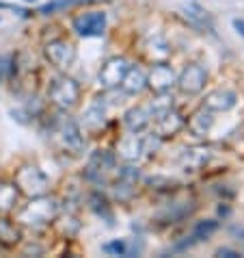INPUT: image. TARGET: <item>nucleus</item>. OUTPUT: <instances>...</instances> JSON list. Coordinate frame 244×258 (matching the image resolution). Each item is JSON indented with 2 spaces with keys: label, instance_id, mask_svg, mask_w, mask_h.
<instances>
[{
  "label": "nucleus",
  "instance_id": "nucleus-1",
  "mask_svg": "<svg viewBox=\"0 0 244 258\" xmlns=\"http://www.w3.org/2000/svg\"><path fill=\"white\" fill-rule=\"evenodd\" d=\"M61 211V204L56 198H48L46 193L37 198H31L22 211L18 215V221H22L24 226H44L56 219V215Z\"/></svg>",
  "mask_w": 244,
  "mask_h": 258
},
{
  "label": "nucleus",
  "instance_id": "nucleus-2",
  "mask_svg": "<svg viewBox=\"0 0 244 258\" xmlns=\"http://www.w3.org/2000/svg\"><path fill=\"white\" fill-rule=\"evenodd\" d=\"M18 187V191H22L24 196L28 198H37V196H44L48 191V176L41 171L39 167H35V165H26V167L18 169L16 174V182H13Z\"/></svg>",
  "mask_w": 244,
  "mask_h": 258
},
{
  "label": "nucleus",
  "instance_id": "nucleus-3",
  "mask_svg": "<svg viewBox=\"0 0 244 258\" xmlns=\"http://www.w3.org/2000/svg\"><path fill=\"white\" fill-rule=\"evenodd\" d=\"M117 161H114V154L108 152V150H95V152L91 154V159L87 163V169H84V176H87V180L91 182H106L108 180L110 174H117Z\"/></svg>",
  "mask_w": 244,
  "mask_h": 258
},
{
  "label": "nucleus",
  "instance_id": "nucleus-4",
  "mask_svg": "<svg viewBox=\"0 0 244 258\" xmlns=\"http://www.w3.org/2000/svg\"><path fill=\"white\" fill-rule=\"evenodd\" d=\"M78 98H80V87L74 78H67V76H61L56 78L50 87V100L59 106V109H71L76 106Z\"/></svg>",
  "mask_w": 244,
  "mask_h": 258
},
{
  "label": "nucleus",
  "instance_id": "nucleus-5",
  "mask_svg": "<svg viewBox=\"0 0 244 258\" xmlns=\"http://www.w3.org/2000/svg\"><path fill=\"white\" fill-rule=\"evenodd\" d=\"M74 31L80 37H102L106 31V13L104 11H89L74 20Z\"/></svg>",
  "mask_w": 244,
  "mask_h": 258
},
{
  "label": "nucleus",
  "instance_id": "nucleus-6",
  "mask_svg": "<svg viewBox=\"0 0 244 258\" xmlns=\"http://www.w3.org/2000/svg\"><path fill=\"white\" fill-rule=\"evenodd\" d=\"M128 68H130V63H128L124 56H112V59L106 61L102 70H99V85H102L104 89L119 87V83L124 81Z\"/></svg>",
  "mask_w": 244,
  "mask_h": 258
},
{
  "label": "nucleus",
  "instance_id": "nucleus-7",
  "mask_svg": "<svg viewBox=\"0 0 244 258\" xmlns=\"http://www.w3.org/2000/svg\"><path fill=\"white\" fill-rule=\"evenodd\" d=\"M205 81H207V74H205V70L197 66V63H192V66H188L184 72H182V76L177 78V87L184 91V94H188V96H195V94H201L205 87Z\"/></svg>",
  "mask_w": 244,
  "mask_h": 258
},
{
  "label": "nucleus",
  "instance_id": "nucleus-8",
  "mask_svg": "<svg viewBox=\"0 0 244 258\" xmlns=\"http://www.w3.org/2000/svg\"><path fill=\"white\" fill-rule=\"evenodd\" d=\"M175 83H177V76H175L173 68L162 61L156 63L154 70L149 72V76H147V87H152L156 94H167Z\"/></svg>",
  "mask_w": 244,
  "mask_h": 258
},
{
  "label": "nucleus",
  "instance_id": "nucleus-9",
  "mask_svg": "<svg viewBox=\"0 0 244 258\" xmlns=\"http://www.w3.org/2000/svg\"><path fill=\"white\" fill-rule=\"evenodd\" d=\"M44 52H46V59L56 68H69L71 63L76 61V48L61 39L50 41L44 48Z\"/></svg>",
  "mask_w": 244,
  "mask_h": 258
},
{
  "label": "nucleus",
  "instance_id": "nucleus-10",
  "mask_svg": "<svg viewBox=\"0 0 244 258\" xmlns=\"http://www.w3.org/2000/svg\"><path fill=\"white\" fill-rule=\"evenodd\" d=\"M61 135H63V143H65L71 152H76V154H80L84 150V146H87V139H84V135H82L80 124H78L76 119H71V117H63Z\"/></svg>",
  "mask_w": 244,
  "mask_h": 258
},
{
  "label": "nucleus",
  "instance_id": "nucleus-11",
  "mask_svg": "<svg viewBox=\"0 0 244 258\" xmlns=\"http://www.w3.org/2000/svg\"><path fill=\"white\" fill-rule=\"evenodd\" d=\"M235 104H238V94L231 89H216L203 100V109L207 111H231Z\"/></svg>",
  "mask_w": 244,
  "mask_h": 258
},
{
  "label": "nucleus",
  "instance_id": "nucleus-12",
  "mask_svg": "<svg viewBox=\"0 0 244 258\" xmlns=\"http://www.w3.org/2000/svg\"><path fill=\"white\" fill-rule=\"evenodd\" d=\"M184 117L179 115L177 111L169 109L167 113H162L160 117H158V124H156V135L158 137H173V135H177L179 131L184 128Z\"/></svg>",
  "mask_w": 244,
  "mask_h": 258
},
{
  "label": "nucleus",
  "instance_id": "nucleus-13",
  "mask_svg": "<svg viewBox=\"0 0 244 258\" xmlns=\"http://www.w3.org/2000/svg\"><path fill=\"white\" fill-rule=\"evenodd\" d=\"M152 117L154 115H152V111H149V106H136V109H130L126 113L124 124L132 135H139L152 124Z\"/></svg>",
  "mask_w": 244,
  "mask_h": 258
},
{
  "label": "nucleus",
  "instance_id": "nucleus-14",
  "mask_svg": "<svg viewBox=\"0 0 244 258\" xmlns=\"http://www.w3.org/2000/svg\"><path fill=\"white\" fill-rule=\"evenodd\" d=\"M119 85H121V89H124L126 94L136 96V94H141V91L147 87V74L141 68H132L130 66L128 72H126V76H124V81H121Z\"/></svg>",
  "mask_w": 244,
  "mask_h": 258
},
{
  "label": "nucleus",
  "instance_id": "nucleus-15",
  "mask_svg": "<svg viewBox=\"0 0 244 258\" xmlns=\"http://www.w3.org/2000/svg\"><path fill=\"white\" fill-rule=\"evenodd\" d=\"M117 152L126 163H134V161H139L143 156V143H141V139L136 137V135H130V137L119 141Z\"/></svg>",
  "mask_w": 244,
  "mask_h": 258
},
{
  "label": "nucleus",
  "instance_id": "nucleus-16",
  "mask_svg": "<svg viewBox=\"0 0 244 258\" xmlns=\"http://www.w3.org/2000/svg\"><path fill=\"white\" fill-rule=\"evenodd\" d=\"M207 159H210V154H207L205 148H186L184 154H182L184 167L190 169V171L201 169V167H203V165L207 163Z\"/></svg>",
  "mask_w": 244,
  "mask_h": 258
},
{
  "label": "nucleus",
  "instance_id": "nucleus-17",
  "mask_svg": "<svg viewBox=\"0 0 244 258\" xmlns=\"http://www.w3.org/2000/svg\"><path fill=\"white\" fill-rule=\"evenodd\" d=\"M214 124V117H212V111H207V109H201L197 111L195 115L190 117L188 121V128H190V133L195 135V137H203V135L210 131Z\"/></svg>",
  "mask_w": 244,
  "mask_h": 258
},
{
  "label": "nucleus",
  "instance_id": "nucleus-18",
  "mask_svg": "<svg viewBox=\"0 0 244 258\" xmlns=\"http://www.w3.org/2000/svg\"><path fill=\"white\" fill-rule=\"evenodd\" d=\"M184 11H186V16L190 18V22L195 24L197 28H207V31H214V22H212L210 13H207L203 7H199L195 3H188L184 7Z\"/></svg>",
  "mask_w": 244,
  "mask_h": 258
},
{
  "label": "nucleus",
  "instance_id": "nucleus-19",
  "mask_svg": "<svg viewBox=\"0 0 244 258\" xmlns=\"http://www.w3.org/2000/svg\"><path fill=\"white\" fill-rule=\"evenodd\" d=\"M22 239V230L13 224L11 219L0 217V243L3 245H16Z\"/></svg>",
  "mask_w": 244,
  "mask_h": 258
},
{
  "label": "nucleus",
  "instance_id": "nucleus-20",
  "mask_svg": "<svg viewBox=\"0 0 244 258\" xmlns=\"http://www.w3.org/2000/svg\"><path fill=\"white\" fill-rule=\"evenodd\" d=\"M106 121V113H104V104L102 102H95L91 104L87 111H84V126L91 128V131H97L102 128Z\"/></svg>",
  "mask_w": 244,
  "mask_h": 258
},
{
  "label": "nucleus",
  "instance_id": "nucleus-21",
  "mask_svg": "<svg viewBox=\"0 0 244 258\" xmlns=\"http://www.w3.org/2000/svg\"><path fill=\"white\" fill-rule=\"evenodd\" d=\"M18 187L11 182H0V213H9L18 202Z\"/></svg>",
  "mask_w": 244,
  "mask_h": 258
},
{
  "label": "nucleus",
  "instance_id": "nucleus-22",
  "mask_svg": "<svg viewBox=\"0 0 244 258\" xmlns=\"http://www.w3.org/2000/svg\"><path fill=\"white\" fill-rule=\"evenodd\" d=\"M89 202H91V209L95 211L99 217H104L106 221H108V226H112V213H110V209H108V202H106V198L99 196V193H93Z\"/></svg>",
  "mask_w": 244,
  "mask_h": 258
},
{
  "label": "nucleus",
  "instance_id": "nucleus-23",
  "mask_svg": "<svg viewBox=\"0 0 244 258\" xmlns=\"http://www.w3.org/2000/svg\"><path fill=\"white\" fill-rule=\"evenodd\" d=\"M218 230V221L216 219H205V221H199L192 230V236L197 241H203V239H210V236Z\"/></svg>",
  "mask_w": 244,
  "mask_h": 258
},
{
  "label": "nucleus",
  "instance_id": "nucleus-24",
  "mask_svg": "<svg viewBox=\"0 0 244 258\" xmlns=\"http://www.w3.org/2000/svg\"><path fill=\"white\" fill-rule=\"evenodd\" d=\"M84 3H95V0H52V3L39 7V13H41V16H50V13H54L56 9H65V7L84 5Z\"/></svg>",
  "mask_w": 244,
  "mask_h": 258
},
{
  "label": "nucleus",
  "instance_id": "nucleus-25",
  "mask_svg": "<svg viewBox=\"0 0 244 258\" xmlns=\"http://www.w3.org/2000/svg\"><path fill=\"white\" fill-rule=\"evenodd\" d=\"M169 109H173V98H169L164 94H160V98L154 100V102L149 104V111H152L154 117H160L162 113H167Z\"/></svg>",
  "mask_w": 244,
  "mask_h": 258
},
{
  "label": "nucleus",
  "instance_id": "nucleus-26",
  "mask_svg": "<svg viewBox=\"0 0 244 258\" xmlns=\"http://www.w3.org/2000/svg\"><path fill=\"white\" fill-rule=\"evenodd\" d=\"M102 249L106 254H112V256H128V241L126 239H114L110 243H104Z\"/></svg>",
  "mask_w": 244,
  "mask_h": 258
},
{
  "label": "nucleus",
  "instance_id": "nucleus-27",
  "mask_svg": "<svg viewBox=\"0 0 244 258\" xmlns=\"http://www.w3.org/2000/svg\"><path fill=\"white\" fill-rule=\"evenodd\" d=\"M13 72H16V61H13V56H9V54L0 56V83L9 81L13 76Z\"/></svg>",
  "mask_w": 244,
  "mask_h": 258
},
{
  "label": "nucleus",
  "instance_id": "nucleus-28",
  "mask_svg": "<svg viewBox=\"0 0 244 258\" xmlns=\"http://www.w3.org/2000/svg\"><path fill=\"white\" fill-rule=\"evenodd\" d=\"M132 193H134L132 184L126 182V180H119V178H117V184H114V196H117L119 202H128V200L132 198Z\"/></svg>",
  "mask_w": 244,
  "mask_h": 258
},
{
  "label": "nucleus",
  "instance_id": "nucleus-29",
  "mask_svg": "<svg viewBox=\"0 0 244 258\" xmlns=\"http://www.w3.org/2000/svg\"><path fill=\"white\" fill-rule=\"evenodd\" d=\"M141 143H143V154H147V156H152L158 148H160V137H154V135H149V137H145V139H141Z\"/></svg>",
  "mask_w": 244,
  "mask_h": 258
},
{
  "label": "nucleus",
  "instance_id": "nucleus-30",
  "mask_svg": "<svg viewBox=\"0 0 244 258\" xmlns=\"http://www.w3.org/2000/svg\"><path fill=\"white\" fill-rule=\"evenodd\" d=\"M0 9H11V11H16L18 16H22V18H28L31 13H28L26 9H22V7H16V5H7V3H0Z\"/></svg>",
  "mask_w": 244,
  "mask_h": 258
},
{
  "label": "nucleus",
  "instance_id": "nucleus-31",
  "mask_svg": "<svg viewBox=\"0 0 244 258\" xmlns=\"http://www.w3.org/2000/svg\"><path fill=\"white\" fill-rule=\"evenodd\" d=\"M216 254H218V256H227V258H238V256H240L238 252H235V249H229V247H220Z\"/></svg>",
  "mask_w": 244,
  "mask_h": 258
},
{
  "label": "nucleus",
  "instance_id": "nucleus-32",
  "mask_svg": "<svg viewBox=\"0 0 244 258\" xmlns=\"http://www.w3.org/2000/svg\"><path fill=\"white\" fill-rule=\"evenodd\" d=\"M233 28L244 37V20H233Z\"/></svg>",
  "mask_w": 244,
  "mask_h": 258
},
{
  "label": "nucleus",
  "instance_id": "nucleus-33",
  "mask_svg": "<svg viewBox=\"0 0 244 258\" xmlns=\"http://www.w3.org/2000/svg\"><path fill=\"white\" fill-rule=\"evenodd\" d=\"M26 3H31V0H26Z\"/></svg>",
  "mask_w": 244,
  "mask_h": 258
}]
</instances>
